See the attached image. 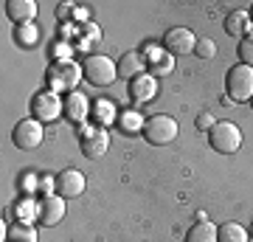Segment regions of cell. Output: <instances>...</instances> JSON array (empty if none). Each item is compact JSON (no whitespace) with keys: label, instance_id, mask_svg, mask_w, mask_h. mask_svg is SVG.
<instances>
[{"label":"cell","instance_id":"16","mask_svg":"<svg viewBox=\"0 0 253 242\" xmlns=\"http://www.w3.org/2000/svg\"><path fill=\"white\" fill-rule=\"evenodd\" d=\"M186 242H217V225L200 220L197 225H191L186 231Z\"/></svg>","mask_w":253,"mask_h":242},{"label":"cell","instance_id":"27","mask_svg":"<svg viewBox=\"0 0 253 242\" xmlns=\"http://www.w3.org/2000/svg\"><path fill=\"white\" fill-rule=\"evenodd\" d=\"M71 11H73L71 3H59V9H56V17L62 20V23H68V20H71Z\"/></svg>","mask_w":253,"mask_h":242},{"label":"cell","instance_id":"2","mask_svg":"<svg viewBox=\"0 0 253 242\" xmlns=\"http://www.w3.org/2000/svg\"><path fill=\"white\" fill-rule=\"evenodd\" d=\"M82 73H84V79L90 82V85L107 88V85H113L118 79V65L104 54H93L82 62Z\"/></svg>","mask_w":253,"mask_h":242},{"label":"cell","instance_id":"12","mask_svg":"<svg viewBox=\"0 0 253 242\" xmlns=\"http://www.w3.org/2000/svg\"><path fill=\"white\" fill-rule=\"evenodd\" d=\"M90 104H87V99L82 96L79 90H73V93H65L62 99V113L65 118L71 121V124H84V118L90 116Z\"/></svg>","mask_w":253,"mask_h":242},{"label":"cell","instance_id":"23","mask_svg":"<svg viewBox=\"0 0 253 242\" xmlns=\"http://www.w3.org/2000/svg\"><path fill=\"white\" fill-rule=\"evenodd\" d=\"M90 116L96 118V121H99V124H110V121H113V118H116V107H113V101L101 99V101H96V104H93Z\"/></svg>","mask_w":253,"mask_h":242},{"label":"cell","instance_id":"14","mask_svg":"<svg viewBox=\"0 0 253 242\" xmlns=\"http://www.w3.org/2000/svg\"><path fill=\"white\" fill-rule=\"evenodd\" d=\"M146 56L141 51H126L121 59H118V79H138V76H144V68H146Z\"/></svg>","mask_w":253,"mask_h":242},{"label":"cell","instance_id":"20","mask_svg":"<svg viewBox=\"0 0 253 242\" xmlns=\"http://www.w3.org/2000/svg\"><path fill=\"white\" fill-rule=\"evenodd\" d=\"M14 43H17L20 48H34V45L40 43V31H37L34 23H31V26H14Z\"/></svg>","mask_w":253,"mask_h":242},{"label":"cell","instance_id":"3","mask_svg":"<svg viewBox=\"0 0 253 242\" xmlns=\"http://www.w3.org/2000/svg\"><path fill=\"white\" fill-rule=\"evenodd\" d=\"M208 144L219 155H234L242 146V130L236 124H231V121H217L208 130Z\"/></svg>","mask_w":253,"mask_h":242},{"label":"cell","instance_id":"9","mask_svg":"<svg viewBox=\"0 0 253 242\" xmlns=\"http://www.w3.org/2000/svg\"><path fill=\"white\" fill-rule=\"evenodd\" d=\"M107 146H110V135L104 133V130H96V127H84V130H82L79 149H82L84 158L96 161V158H101V155L107 152Z\"/></svg>","mask_w":253,"mask_h":242},{"label":"cell","instance_id":"17","mask_svg":"<svg viewBox=\"0 0 253 242\" xmlns=\"http://www.w3.org/2000/svg\"><path fill=\"white\" fill-rule=\"evenodd\" d=\"M6 240L9 242H40L37 240V228L28 223H20V220H14V223L6 228Z\"/></svg>","mask_w":253,"mask_h":242},{"label":"cell","instance_id":"11","mask_svg":"<svg viewBox=\"0 0 253 242\" xmlns=\"http://www.w3.org/2000/svg\"><path fill=\"white\" fill-rule=\"evenodd\" d=\"M31 110H34L37 121H54V118L62 116V99L56 96L54 90L37 93L34 101H31Z\"/></svg>","mask_w":253,"mask_h":242},{"label":"cell","instance_id":"22","mask_svg":"<svg viewBox=\"0 0 253 242\" xmlns=\"http://www.w3.org/2000/svg\"><path fill=\"white\" fill-rule=\"evenodd\" d=\"M149 68H152L155 76H169V73L174 71V56L172 54H158V51H152V62H149Z\"/></svg>","mask_w":253,"mask_h":242},{"label":"cell","instance_id":"26","mask_svg":"<svg viewBox=\"0 0 253 242\" xmlns=\"http://www.w3.org/2000/svg\"><path fill=\"white\" fill-rule=\"evenodd\" d=\"M214 124H217V121H214V116H211L208 110H206V113H200V116H197V130H206V133H208V130H211V127H214Z\"/></svg>","mask_w":253,"mask_h":242},{"label":"cell","instance_id":"29","mask_svg":"<svg viewBox=\"0 0 253 242\" xmlns=\"http://www.w3.org/2000/svg\"><path fill=\"white\" fill-rule=\"evenodd\" d=\"M251 107H253V99H251Z\"/></svg>","mask_w":253,"mask_h":242},{"label":"cell","instance_id":"10","mask_svg":"<svg viewBox=\"0 0 253 242\" xmlns=\"http://www.w3.org/2000/svg\"><path fill=\"white\" fill-rule=\"evenodd\" d=\"M56 194L65 200H71V197H82L84 194V189H87V180H84V175H82L79 169H65L56 175Z\"/></svg>","mask_w":253,"mask_h":242},{"label":"cell","instance_id":"13","mask_svg":"<svg viewBox=\"0 0 253 242\" xmlns=\"http://www.w3.org/2000/svg\"><path fill=\"white\" fill-rule=\"evenodd\" d=\"M6 17L14 26H31L37 17V3L34 0H6Z\"/></svg>","mask_w":253,"mask_h":242},{"label":"cell","instance_id":"5","mask_svg":"<svg viewBox=\"0 0 253 242\" xmlns=\"http://www.w3.org/2000/svg\"><path fill=\"white\" fill-rule=\"evenodd\" d=\"M144 138L152 146H166V144H172L174 138H177V121H174L172 116H163V113H158V116H149L144 121Z\"/></svg>","mask_w":253,"mask_h":242},{"label":"cell","instance_id":"7","mask_svg":"<svg viewBox=\"0 0 253 242\" xmlns=\"http://www.w3.org/2000/svg\"><path fill=\"white\" fill-rule=\"evenodd\" d=\"M194 45H197V37H194V31L186 28V26H174L163 34V48H166V54H172V56L191 54Z\"/></svg>","mask_w":253,"mask_h":242},{"label":"cell","instance_id":"4","mask_svg":"<svg viewBox=\"0 0 253 242\" xmlns=\"http://www.w3.org/2000/svg\"><path fill=\"white\" fill-rule=\"evenodd\" d=\"M225 96L231 101H251L253 99V68L239 62L225 73Z\"/></svg>","mask_w":253,"mask_h":242},{"label":"cell","instance_id":"1","mask_svg":"<svg viewBox=\"0 0 253 242\" xmlns=\"http://www.w3.org/2000/svg\"><path fill=\"white\" fill-rule=\"evenodd\" d=\"M82 76H84V73H82V65L73 62V59H68V56L51 62V68L45 71L48 88L51 90H68V93H73V88L79 85Z\"/></svg>","mask_w":253,"mask_h":242},{"label":"cell","instance_id":"8","mask_svg":"<svg viewBox=\"0 0 253 242\" xmlns=\"http://www.w3.org/2000/svg\"><path fill=\"white\" fill-rule=\"evenodd\" d=\"M65 211H68V203H65V197H59V194H42L40 197V203H37V220L42 225H59L65 220Z\"/></svg>","mask_w":253,"mask_h":242},{"label":"cell","instance_id":"21","mask_svg":"<svg viewBox=\"0 0 253 242\" xmlns=\"http://www.w3.org/2000/svg\"><path fill=\"white\" fill-rule=\"evenodd\" d=\"M118 127L124 130V133L135 135L144 130V121H141V113H135V110H124V113H118Z\"/></svg>","mask_w":253,"mask_h":242},{"label":"cell","instance_id":"25","mask_svg":"<svg viewBox=\"0 0 253 242\" xmlns=\"http://www.w3.org/2000/svg\"><path fill=\"white\" fill-rule=\"evenodd\" d=\"M194 54L200 56V59H214V54H217V45H214V40H197V45H194Z\"/></svg>","mask_w":253,"mask_h":242},{"label":"cell","instance_id":"24","mask_svg":"<svg viewBox=\"0 0 253 242\" xmlns=\"http://www.w3.org/2000/svg\"><path fill=\"white\" fill-rule=\"evenodd\" d=\"M236 54H239V62L253 68V34H248L245 40H239V48H236Z\"/></svg>","mask_w":253,"mask_h":242},{"label":"cell","instance_id":"19","mask_svg":"<svg viewBox=\"0 0 253 242\" xmlns=\"http://www.w3.org/2000/svg\"><path fill=\"white\" fill-rule=\"evenodd\" d=\"M217 242H248V231L239 223H222L217 228Z\"/></svg>","mask_w":253,"mask_h":242},{"label":"cell","instance_id":"15","mask_svg":"<svg viewBox=\"0 0 253 242\" xmlns=\"http://www.w3.org/2000/svg\"><path fill=\"white\" fill-rule=\"evenodd\" d=\"M251 23H253V17H251V11H242V9H236V11H231L225 17V31L231 37H248V34H253L251 31Z\"/></svg>","mask_w":253,"mask_h":242},{"label":"cell","instance_id":"6","mask_svg":"<svg viewBox=\"0 0 253 242\" xmlns=\"http://www.w3.org/2000/svg\"><path fill=\"white\" fill-rule=\"evenodd\" d=\"M42 138H45V130H42V121H37V118H23L11 130V141L17 149H37Z\"/></svg>","mask_w":253,"mask_h":242},{"label":"cell","instance_id":"30","mask_svg":"<svg viewBox=\"0 0 253 242\" xmlns=\"http://www.w3.org/2000/svg\"><path fill=\"white\" fill-rule=\"evenodd\" d=\"M251 17H253V11H251Z\"/></svg>","mask_w":253,"mask_h":242},{"label":"cell","instance_id":"28","mask_svg":"<svg viewBox=\"0 0 253 242\" xmlns=\"http://www.w3.org/2000/svg\"><path fill=\"white\" fill-rule=\"evenodd\" d=\"M251 237H253V223H251Z\"/></svg>","mask_w":253,"mask_h":242},{"label":"cell","instance_id":"18","mask_svg":"<svg viewBox=\"0 0 253 242\" xmlns=\"http://www.w3.org/2000/svg\"><path fill=\"white\" fill-rule=\"evenodd\" d=\"M129 96L135 101H146L155 96V76H138L129 85Z\"/></svg>","mask_w":253,"mask_h":242}]
</instances>
